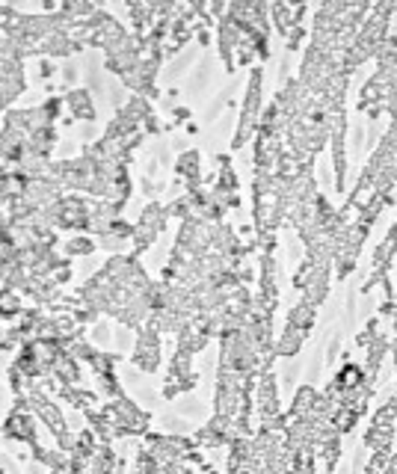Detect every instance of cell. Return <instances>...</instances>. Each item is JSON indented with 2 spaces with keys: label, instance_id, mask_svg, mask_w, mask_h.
<instances>
[{
  "label": "cell",
  "instance_id": "cell-1",
  "mask_svg": "<svg viewBox=\"0 0 397 474\" xmlns=\"http://www.w3.org/2000/svg\"><path fill=\"white\" fill-rule=\"evenodd\" d=\"M6 436L12 442H24V445H36V421L30 412H12L6 418Z\"/></svg>",
  "mask_w": 397,
  "mask_h": 474
},
{
  "label": "cell",
  "instance_id": "cell-2",
  "mask_svg": "<svg viewBox=\"0 0 397 474\" xmlns=\"http://www.w3.org/2000/svg\"><path fill=\"white\" fill-rule=\"evenodd\" d=\"M92 341H95V344H107V341H110V332H107V323H98L95 329H92Z\"/></svg>",
  "mask_w": 397,
  "mask_h": 474
},
{
  "label": "cell",
  "instance_id": "cell-3",
  "mask_svg": "<svg viewBox=\"0 0 397 474\" xmlns=\"http://www.w3.org/2000/svg\"><path fill=\"white\" fill-rule=\"evenodd\" d=\"M62 81H65V83H74V81H77V69H74V62H65V69H62Z\"/></svg>",
  "mask_w": 397,
  "mask_h": 474
},
{
  "label": "cell",
  "instance_id": "cell-4",
  "mask_svg": "<svg viewBox=\"0 0 397 474\" xmlns=\"http://www.w3.org/2000/svg\"><path fill=\"white\" fill-rule=\"evenodd\" d=\"M0 400H6V386L0 383Z\"/></svg>",
  "mask_w": 397,
  "mask_h": 474
}]
</instances>
